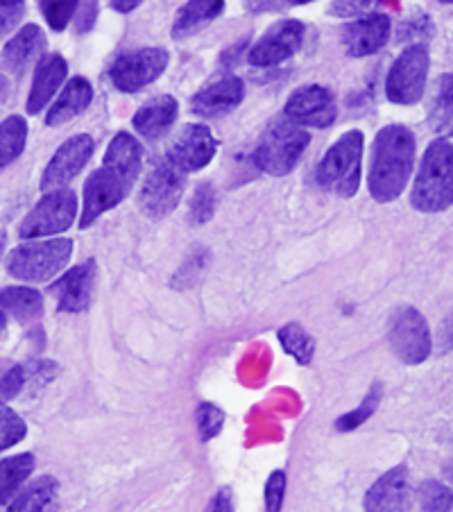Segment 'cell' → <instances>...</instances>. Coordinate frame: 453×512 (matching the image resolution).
I'll return each instance as SVG.
<instances>
[{
	"mask_svg": "<svg viewBox=\"0 0 453 512\" xmlns=\"http://www.w3.org/2000/svg\"><path fill=\"white\" fill-rule=\"evenodd\" d=\"M141 161L143 150L132 134L118 132L109 141L102 168H98L84 184L82 229L91 227L100 216L118 207L130 195L136 177L141 173Z\"/></svg>",
	"mask_w": 453,
	"mask_h": 512,
	"instance_id": "1",
	"label": "cell"
},
{
	"mask_svg": "<svg viewBox=\"0 0 453 512\" xmlns=\"http://www.w3.org/2000/svg\"><path fill=\"white\" fill-rule=\"evenodd\" d=\"M417 141L406 125H386L376 134L370 157V195L379 204L395 202L406 191L415 166Z\"/></svg>",
	"mask_w": 453,
	"mask_h": 512,
	"instance_id": "2",
	"label": "cell"
},
{
	"mask_svg": "<svg viewBox=\"0 0 453 512\" xmlns=\"http://www.w3.org/2000/svg\"><path fill=\"white\" fill-rule=\"evenodd\" d=\"M410 204L424 213L447 211L453 204V145L449 141L438 139L426 148Z\"/></svg>",
	"mask_w": 453,
	"mask_h": 512,
	"instance_id": "3",
	"label": "cell"
},
{
	"mask_svg": "<svg viewBox=\"0 0 453 512\" xmlns=\"http://www.w3.org/2000/svg\"><path fill=\"white\" fill-rule=\"evenodd\" d=\"M309 143V132H304L302 127L288 121L286 116H279L268 123L259 143H256L254 164L272 177H284L293 173L304 150L309 148Z\"/></svg>",
	"mask_w": 453,
	"mask_h": 512,
	"instance_id": "4",
	"label": "cell"
},
{
	"mask_svg": "<svg viewBox=\"0 0 453 512\" xmlns=\"http://www.w3.org/2000/svg\"><path fill=\"white\" fill-rule=\"evenodd\" d=\"M73 254L71 238H48L16 245L7 256V272L25 284H46L66 268Z\"/></svg>",
	"mask_w": 453,
	"mask_h": 512,
	"instance_id": "5",
	"label": "cell"
},
{
	"mask_svg": "<svg viewBox=\"0 0 453 512\" xmlns=\"http://www.w3.org/2000/svg\"><path fill=\"white\" fill-rule=\"evenodd\" d=\"M363 132L352 130L331 145L318 166V184L340 198H354L361 186Z\"/></svg>",
	"mask_w": 453,
	"mask_h": 512,
	"instance_id": "6",
	"label": "cell"
},
{
	"mask_svg": "<svg viewBox=\"0 0 453 512\" xmlns=\"http://www.w3.org/2000/svg\"><path fill=\"white\" fill-rule=\"evenodd\" d=\"M429 50L424 44H413L390 66L386 80V96L395 105H417L422 100L429 78Z\"/></svg>",
	"mask_w": 453,
	"mask_h": 512,
	"instance_id": "7",
	"label": "cell"
},
{
	"mask_svg": "<svg viewBox=\"0 0 453 512\" xmlns=\"http://www.w3.org/2000/svg\"><path fill=\"white\" fill-rule=\"evenodd\" d=\"M78 218V195L71 189L50 191L23 218L19 227L21 238H46L66 232Z\"/></svg>",
	"mask_w": 453,
	"mask_h": 512,
	"instance_id": "8",
	"label": "cell"
},
{
	"mask_svg": "<svg viewBox=\"0 0 453 512\" xmlns=\"http://www.w3.org/2000/svg\"><path fill=\"white\" fill-rule=\"evenodd\" d=\"M168 68V53L164 48H141L125 53L109 68L114 87L123 93H136L157 82Z\"/></svg>",
	"mask_w": 453,
	"mask_h": 512,
	"instance_id": "9",
	"label": "cell"
},
{
	"mask_svg": "<svg viewBox=\"0 0 453 512\" xmlns=\"http://www.w3.org/2000/svg\"><path fill=\"white\" fill-rule=\"evenodd\" d=\"M390 347L401 363L420 365L431 354V329L415 306L395 313L390 324Z\"/></svg>",
	"mask_w": 453,
	"mask_h": 512,
	"instance_id": "10",
	"label": "cell"
},
{
	"mask_svg": "<svg viewBox=\"0 0 453 512\" xmlns=\"http://www.w3.org/2000/svg\"><path fill=\"white\" fill-rule=\"evenodd\" d=\"M184 195V173H179L164 161L150 170V175L145 177V182L139 189V209L150 220H161L170 216L177 209V204L182 202Z\"/></svg>",
	"mask_w": 453,
	"mask_h": 512,
	"instance_id": "11",
	"label": "cell"
},
{
	"mask_svg": "<svg viewBox=\"0 0 453 512\" xmlns=\"http://www.w3.org/2000/svg\"><path fill=\"white\" fill-rule=\"evenodd\" d=\"M96 150V141L89 134H75L59 145L53 159L41 175V191H59L68 189V184L82 173V168L89 164V159Z\"/></svg>",
	"mask_w": 453,
	"mask_h": 512,
	"instance_id": "12",
	"label": "cell"
},
{
	"mask_svg": "<svg viewBox=\"0 0 453 512\" xmlns=\"http://www.w3.org/2000/svg\"><path fill=\"white\" fill-rule=\"evenodd\" d=\"M284 116L299 127H331L336 123L338 107L333 93L322 84H304L295 89L284 107Z\"/></svg>",
	"mask_w": 453,
	"mask_h": 512,
	"instance_id": "13",
	"label": "cell"
},
{
	"mask_svg": "<svg viewBox=\"0 0 453 512\" xmlns=\"http://www.w3.org/2000/svg\"><path fill=\"white\" fill-rule=\"evenodd\" d=\"M218 141L207 125H186L168 148V164L179 173H198L216 157Z\"/></svg>",
	"mask_w": 453,
	"mask_h": 512,
	"instance_id": "14",
	"label": "cell"
},
{
	"mask_svg": "<svg viewBox=\"0 0 453 512\" xmlns=\"http://www.w3.org/2000/svg\"><path fill=\"white\" fill-rule=\"evenodd\" d=\"M302 41H304V23H299L295 19L281 21L272 25V28H268V32L256 41L247 59H250V64L263 66V68L284 64L290 57L299 53Z\"/></svg>",
	"mask_w": 453,
	"mask_h": 512,
	"instance_id": "15",
	"label": "cell"
},
{
	"mask_svg": "<svg viewBox=\"0 0 453 512\" xmlns=\"http://www.w3.org/2000/svg\"><path fill=\"white\" fill-rule=\"evenodd\" d=\"M98 268L96 261L87 259L80 266L64 272V277L53 281L48 293L57 300V309L62 313H82L89 309L93 286H96Z\"/></svg>",
	"mask_w": 453,
	"mask_h": 512,
	"instance_id": "16",
	"label": "cell"
},
{
	"mask_svg": "<svg viewBox=\"0 0 453 512\" xmlns=\"http://www.w3.org/2000/svg\"><path fill=\"white\" fill-rule=\"evenodd\" d=\"M365 512H410L413 508V492H410L408 467H392L376 481L365 494Z\"/></svg>",
	"mask_w": 453,
	"mask_h": 512,
	"instance_id": "17",
	"label": "cell"
},
{
	"mask_svg": "<svg viewBox=\"0 0 453 512\" xmlns=\"http://www.w3.org/2000/svg\"><path fill=\"white\" fill-rule=\"evenodd\" d=\"M46 46V32L41 30L39 25L25 23L23 28L7 41L3 50H0V68H3L5 73L21 78L37 59L39 62L44 59Z\"/></svg>",
	"mask_w": 453,
	"mask_h": 512,
	"instance_id": "18",
	"label": "cell"
},
{
	"mask_svg": "<svg viewBox=\"0 0 453 512\" xmlns=\"http://www.w3.org/2000/svg\"><path fill=\"white\" fill-rule=\"evenodd\" d=\"M245 98V84L236 75H220V78L211 80L195 93L191 100L193 114L202 118H218L241 105Z\"/></svg>",
	"mask_w": 453,
	"mask_h": 512,
	"instance_id": "19",
	"label": "cell"
},
{
	"mask_svg": "<svg viewBox=\"0 0 453 512\" xmlns=\"http://www.w3.org/2000/svg\"><path fill=\"white\" fill-rule=\"evenodd\" d=\"M390 16L367 14L345 25L343 44L349 57H367L386 46L390 39Z\"/></svg>",
	"mask_w": 453,
	"mask_h": 512,
	"instance_id": "20",
	"label": "cell"
},
{
	"mask_svg": "<svg viewBox=\"0 0 453 512\" xmlns=\"http://www.w3.org/2000/svg\"><path fill=\"white\" fill-rule=\"evenodd\" d=\"M68 75V64L62 55H44V59L37 64V71H34L32 87L28 93V102H25V112L28 116H34L44 112L46 105L62 87Z\"/></svg>",
	"mask_w": 453,
	"mask_h": 512,
	"instance_id": "21",
	"label": "cell"
},
{
	"mask_svg": "<svg viewBox=\"0 0 453 512\" xmlns=\"http://www.w3.org/2000/svg\"><path fill=\"white\" fill-rule=\"evenodd\" d=\"M179 102L173 96H155L136 109L132 118L134 130L145 139H161L177 121Z\"/></svg>",
	"mask_w": 453,
	"mask_h": 512,
	"instance_id": "22",
	"label": "cell"
},
{
	"mask_svg": "<svg viewBox=\"0 0 453 512\" xmlns=\"http://www.w3.org/2000/svg\"><path fill=\"white\" fill-rule=\"evenodd\" d=\"M91 100H93V87L89 84V80L82 78V75H78V78H71L66 82L64 91L59 93L55 105L48 109L46 125L57 127V125L73 121V118H78L84 109L91 105Z\"/></svg>",
	"mask_w": 453,
	"mask_h": 512,
	"instance_id": "23",
	"label": "cell"
},
{
	"mask_svg": "<svg viewBox=\"0 0 453 512\" xmlns=\"http://www.w3.org/2000/svg\"><path fill=\"white\" fill-rule=\"evenodd\" d=\"M59 481L55 476H39L10 501L7 512H57Z\"/></svg>",
	"mask_w": 453,
	"mask_h": 512,
	"instance_id": "24",
	"label": "cell"
},
{
	"mask_svg": "<svg viewBox=\"0 0 453 512\" xmlns=\"http://www.w3.org/2000/svg\"><path fill=\"white\" fill-rule=\"evenodd\" d=\"M0 311L10 313L21 324L39 322L44 313V295L28 286L0 288Z\"/></svg>",
	"mask_w": 453,
	"mask_h": 512,
	"instance_id": "25",
	"label": "cell"
},
{
	"mask_svg": "<svg viewBox=\"0 0 453 512\" xmlns=\"http://www.w3.org/2000/svg\"><path fill=\"white\" fill-rule=\"evenodd\" d=\"M429 127L440 139L453 136V73H444L433 87V96L429 100Z\"/></svg>",
	"mask_w": 453,
	"mask_h": 512,
	"instance_id": "26",
	"label": "cell"
},
{
	"mask_svg": "<svg viewBox=\"0 0 453 512\" xmlns=\"http://www.w3.org/2000/svg\"><path fill=\"white\" fill-rule=\"evenodd\" d=\"M222 10H225V3H222V0H191V3H186L182 10L177 12L173 32L170 34H173V39L177 41L191 37V34L207 28L213 19H218Z\"/></svg>",
	"mask_w": 453,
	"mask_h": 512,
	"instance_id": "27",
	"label": "cell"
},
{
	"mask_svg": "<svg viewBox=\"0 0 453 512\" xmlns=\"http://www.w3.org/2000/svg\"><path fill=\"white\" fill-rule=\"evenodd\" d=\"M34 472L32 454H16L0 460V508L7 506Z\"/></svg>",
	"mask_w": 453,
	"mask_h": 512,
	"instance_id": "28",
	"label": "cell"
},
{
	"mask_svg": "<svg viewBox=\"0 0 453 512\" xmlns=\"http://www.w3.org/2000/svg\"><path fill=\"white\" fill-rule=\"evenodd\" d=\"M28 143V123L23 116H10L0 123V173L23 155Z\"/></svg>",
	"mask_w": 453,
	"mask_h": 512,
	"instance_id": "29",
	"label": "cell"
},
{
	"mask_svg": "<svg viewBox=\"0 0 453 512\" xmlns=\"http://www.w3.org/2000/svg\"><path fill=\"white\" fill-rule=\"evenodd\" d=\"M279 343L288 356H293L299 365H311L315 356V340L299 327L290 322L279 329Z\"/></svg>",
	"mask_w": 453,
	"mask_h": 512,
	"instance_id": "30",
	"label": "cell"
},
{
	"mask_svg": "<svg viewBox=\"0 0 453 512\" xmlns=\"http://www.w3.org/2000/svg\"><path fill=\"white\" fill-rule=\"evenodd\" d=\"M28 435V424L23 417L0 399V451L10 449Z\"/></svg>",
	"mask_w": 453,
	"mask_h": 512,
	"instance_id": "31",
	"label": "cell"
},
{
	"mask_svg": "<svg viewBox=\"0 0 453 512\" xmlns=\"http://www.w3.org/2000/svg\"><path fill=\"white\" fill-rule=\"evenodd\" d=\"M417 497L424 512H451L453 510V490L440 481H424L417 490Z\"/></svg>",
	"mask_w": 453,
	"mask_h": 512,
	"instance_id": "32",
	"label": "cell"
},
{
	"mask_svg": "<svg viewBox=\"0 0 453 512\" xmlns=\"http://www.w3.org/2000/svg\"><path fill=\"white\" fill-rule=\"evenodd\" d=\"M379 404H381V386H379V383H374V386L370 388V392H367V395H365V399L361 401V406H358L356 411L340 417V420L336 422V429L343 431V433L358 429V426L365 424L376 413V408H379Z\"/></svg>",
	"mask_w": 453,
	"mask_h": 512,
	"instance_id": "33",
	"label": "cell"
},
{
	"mask_svg": "<svg viewBox=\"0 0 453 512\" xmlns=\"http://www.w3.org/2000/svg\"><path fill=\"white\" fill-rule=\"evenodd\" d=\"M216 204H218V195L216 189H213L211 184H200L198 189L193 191V198H191V209H188V216L195 225H204L209 223L213 218V213H216Z\"/></svg>",
	"mask_w": 453,
	"mask_h": 512,
	"instance_id": "34",
	"label": "cell"
},
{
	"mask_svg": "<svg viewBox=\"0 0 453 512\" xmlns=\"http://www.w3.org/2000/svg\"><path fill=\"white\" fill-rule=\"evenodd\" d=\"M195 420H198L200 438L204 442H209L216 438V435L222 431V426H225V411L213 404H200Z\"/></svg>",
	"mask_w": 453,
	"mask_h": 512,
	"instance_id": "35",
	"label": "cell"
},
{
	"mask_svg": "<svg viewBox=\"0 0 453 512\" xmlns=\"http://www.w3.org/2000/svg\"><path fill=\"white\" fill-rule=\"evenodd\" d=\"M28 381V365H12V368L0 372V399H14L25 386H28Z\"/></svg>",
	"mask_w": 453,
	"mask_h": 512,
	"instance_id": "36",
	"label": "cell"
},
{
	"mask_svg": "<svg viewBox=\"0 0 453 512\" xmlns=\"http://www.w3.org/2000/svg\"><path fill=\"white\" fill-rule=\"evenodd\" d=\"M78 5L80 3H39V10L46 16L50 28L55 32H62L75 19Z\"/></svg>",
	"mask_w": 453,
	"mask_h": 512,
	"instance_id": "37",
	"label": "cell"
},
{
	"mask_svg": "<svg viewBox=\"0 0 453 512\" xmlns=\"http://www.w3.org/2000/svg\"><path fill=\"white\" fill-rule=\"evenodd\" d=\"M25 3L23 0H0V39L7 37L16 25L23 21Z\"/></svg>",
	"mask_w": 453,
	"mask_h": 512,
	"instance_id": "38",
	"label": "cell"
},
{
	"mask_svg": "<svg viewBox=\"0 0 453 512\" xmlns=\"http://www.w3.org/2000/svg\"><path fill=\"white\" fill-rule=\"evenodd\" d=\"M284 494H286V474L272 472L266 483V510L268 512H281L284 508Z\"/></svg>",
	"mask_w": 453,
	"mask_h": 512,
	"instance_id": "39",
	"label": "cell"
},
{
	"mask_svg": "<svg viewBox=\"0 0 453 512\" xmlns=\"http://www.w3.org/2000/svg\"><path fill=\"white\" fill-rule=\"evenodd\" d=\"M329 14H336V16H343V19H361V16L372 14V3H367V0H361V3H331L329 7Z\"/></svg>",
	"mask_w": 453,
	"mask_h": 512,
	"instance_id": "40",
	"label": "cell"
},
{
	"mask_svg": "<svg viewBox=\"0 0 453 512\" xmlns=\"http://www.w3.org/2000/svg\"><path fill=\"white\" fill-rule=\"evenodd\" d=\"M98 19V3H80L78 12H75V32L84 34L93 28Z\"/></svg>",
	"mask_w": 453,
	"mask_h": 512,
	"instance_id": "41",
	"label": "cell"
},
{
	"mask_svg": "<svg viewBox=\"0 0 453 512\" xmlns=\"http://www.w3.org/2000/svg\"><path fill=\"white\" fill-rule=\"evenodd\" d=\"M207 512H234V494L229 488H220L209 503Z\"/></svg>",
	"mask_w": 453,
	"mask_h": 512,
	"instance_id": "42",
	"label": "cell"
},
{
	"mask_svg": "<svg viewBox=\"0 0 453 512\" xmlns=\"http://www.w3.org/2000/svg\"><path fill=\"white\" fill-rule=\"evenodd\" d=\"M440 349L442 352H451L453 349V309L447 315V320L440 324Z\"/></svg>",
	"mask_w": 453,
	"mask_h": 512,
	"instance_id": "43",
	"label": "cell"
},
{
	"mask_svg": "<svg viewBox=\"0 0 453 512\" xmlns=\"http://www.w3.org/2000/svg\"><path fill=\"white\" fill-rule=\"evenodd\" d=\"M109 5H111V10L127 14V12H134L141 3L139 0H114V3H109Z\"/></svg>",
	"mask_w": 453,
	"mask_h": 512,
	"instance_id": "44",
	"label": "cell"
},
{
	"mask_svg": "<svg viewBox=\"0 0 453 512\" xmlns=\"http://www.w3.org/2000/svg\"><path fill=\"white\" fill-rule=\"evenodd\" d=\"M7 91H10V82H7L5 75H0V105H3Z\"/></svg>",
	"mask_w": 453,
	"mask_h": 512,
	"instance_id": "45",
	"label": "cell"
},
{
	"mask_svg": "<svg viewBox=\"0 0 453 512\" xmlns=\"http://www.w3.org/2000/svg\"><path fill=\"white\" fill-rule=\"evenodd\" d=\"M5 327H7V315L0 311V336H3V331H5Z\"/></svg>",
	"mask_w": 453,
	"mask_h": 512,
	"instance_id": "46",
	"label": "cell"
},
{
	"mask_svg": "<svg viewBox=\"0 0 453 512\" xmlns=\"http://www.w3.org/2000/svg\"><path fill=\"white\" fill-rule=\"evenodd\" d=\"M5 241H7L5 232H0V259H3V252H5Z\"/></svg>",
	"mask_w": 453,
	"mask_h": 512,
	"instance_id": "47",
	"label": "cell"
},
{
	"mask_svg": "<svg viewBox=\"0 0 453 512\" xmlns=\"http://www.w3.org/2000/svg\"><path fill=\"white\" fill-rule=\"evenodd\" d=\"M444 476H447V479L453 483V463H449L447 467H444Z\"/></svg>",
	"mask_w": 453,
	"mask_h": 512,
	"instance_id": "48",
	"label": "cell"
}]
</instances>
